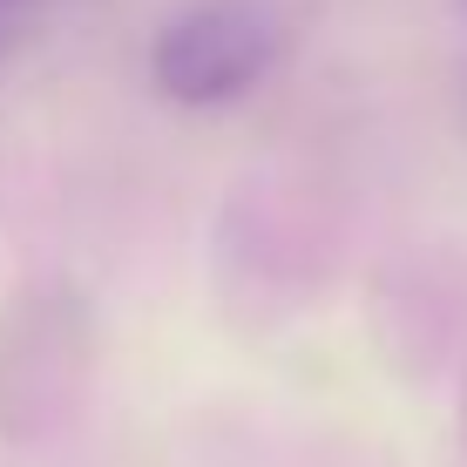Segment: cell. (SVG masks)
<instances>
[{"instance_id":"obj_1","label":"cell","mask_w":467,"mask_h":467,"mask_svg":"<svg viewBox=\"0 0 467 467\" xmlns=\"http://www.w3.org/2000/svg\"><path fill=\"white\" fill-rule=\"evenodd\" d=\"M285 27L251 0H197L170 14L150 47V82L176 109H223L278 68Z\"/></svg>"},{"instance_id":"obj_2","label":"cell","mask_w":467,"mask_h":467,"mask_svg":"<svg viewBox=\"0 0 467 467\" xmlns=\"http://www.w3.org/2000/svg\"><path fill=\"white\" fill-rule=\"evenodd\" d=\"M461 7H467V0H461Z\"/></svg>"}]
</instances>
